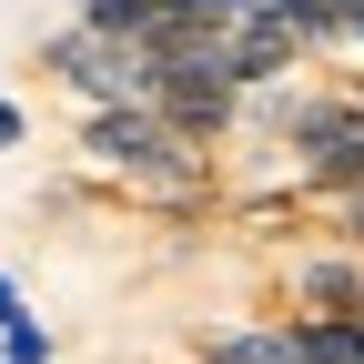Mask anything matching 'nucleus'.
Wrapping results in <instances>:
<instances>
[{"label": "nucleus", "instance_id": "f257e3e1", "mask_svg": "<svg viewBox=\"0 0 364 364\" xmlns=\"http://www.w3.org/2000/svg\"><path fill=\"white\" fill-rule=\"evenodd\" d=\"M81 162L112 182V193L132 203H162V213H213L223 203V152L193 142V132H172L152 102H102V112H81Z\"/></svg>", "mask_w": 364, "mask_h": 364}, {"label": "nucleus", "instance_id": "1a4fd4ad", "mask_svg": "<svg viewBox=\"0 0 364 364\" xmlns=\"http://www.w3.org/2000/svg\"><path fill=\"white\" fill-rule=\"evenodd\" d=\"M324 213H334V233H344V243H364V182H354V193H334Z\"/></svg>", "mask_w": 364, "mask_h": 364}, {"label": "nucleus", "instance_id": "20e7f679", "mask_svg": "<svg viewBox=\"0 0 364 364\" xmlns=\"http://www.w3.org/2000/svg\"><path fill=\"white\" fill-rule=\"evenodd\" d=\"M223 71H233L243 91L314 71V51H304V31H294V11H284V0H243L233 21H223Z\"/></svg>", "mask_w": 364, "mask_h": 364}, {"label": "nucleus", "instance_id": "423d86ee", "mask_svg": "<svg viewBox=\"0 0 364 364\" xmlns=\"http://www.w3.org/2000/svg\"><path fill=\"white\" fill-rule=\"evenodd\" d=\"M193 364H294V324H203Z\"/></svg>", "mask_w": 364, "mask_h": 364}, {"label": "nucleus", "instance_id": "0eeeda50", "mask_svg": "<svg viewBox=\"0 0 364 364\" xmlns=\"http://www.w3.org/2000/svg\"><path fill=\"white\" fill-rule=\"evenodd\" d=\"M91 31H122V41H162V11L152 0H81Z\"/></svg>", "mask_w": 364, "mask_h": 364}, {"label": "nucleus", "instance_id": "7ed1b4c3", "mask_svg": "<svg viewBox=\"0 0 364 364\" xmlns=\"http://www.w3.org/2000/svg\"><path fill=\"white\" fill-rule=\"evenodd\" d=\"M243 102H253V91L233 71H213V61H162V91H152V112L172 132H193V142H213V152L243 132Z\"/></svg>", "mask_w": 364, "mask_h": 364}, {"label": "nucleus", "instance_id": "9d476101", "mask_svg": "<svg viewBox=\"0 0 364 364\" xmlns=\"http://www.w3.org/2000/svg\"><path fill=\"white\" fill-rule=\"evenodd\" d=\"M21 142H31V112L11 102V91H0V152H21Z\"/></svg>", "mask_w": 364, "mask_h": 364}, {"label": "nucleus", "instance_id": "9b49d317", "mask_svg": "<svg viewBox=\"0 0 364 364\" xmlns=\"http://www.w3.org/2000/svg\"><path fill=\"white\" fill-rule=\"evenodd\" d=\"M11 324H31V294L11 284V273H0V334H11Z\"/></svg>", "mask_w": 364, "mask_h": 364}, {"label": "nucleus", "instance_id": "f8f14e48", "mask_svg": "<svg viewBox=\"0 0 364 364\" xmlns=\"http://www.w3.org/2000/svg\"><path fill=\"white\" fill-rule=\"evenodd\" d=\"M344 112H354V132H364V81H344Z\"/></svg>", "mask_w": 364, "mask_h": 364}, {"label": "nucleus", "instance_id": "6e6552de", "mask_svg": "<svg viewBox=\"0 0 364 364\" xmlns=\"http://www.w3.org/2000/svg\"><path fill=\"white\" fill-rule=\"evenodd\" d=\"M0 364H61L51 324H41V314H31V324H11V334H0Z\"/></svg>", "mask_w": 364, "mask_h": 364}, {"label": "nucleus", "instance_id": "39448f33", "mask_svg": "<svg viewBox=\"0 0 364 364\" xmlns=\"http://www.w3.org/2000/svg\"><path fill=\"white\" fill-rule=\"evenodd\" d=\"M284 294H294V314H364V243L294 253L284 263Z\"/></svg>", "mask_w": 364, "mask_h": 364}, {"label": "nucleus", "instance_id": "f03ea898", "mask_svg": "<svg viewBox=\"0 0 364 364\" xmlns=\"http://www.w3.org/2000/svg\"><path fill=\"white\" fill-rule=\"evenodd\" d=\"M41 71H51L81 112H102V102H152V91H162V51H152V41L91 31L81 11H71L61 31H41Z\"/></svg>", "mask_w": 364, "mask_h": 364}]
</instances>
